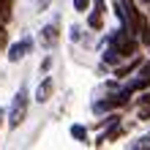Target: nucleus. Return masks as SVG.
I'll use <instances>...</instances> for the list:
<instances>
[{
  "mask_svg": "<svg viewBox=\"0 0 150 150\" xmlns=\"http://www.w3.org/2000/svg\"><path fill=\"white\" fill-rule=\"evenodd\" d=\"M87 25H90V28H96V30H98L101 25H104V16H101V11H98V8H96V14H90V19H87Z\"/></svg>",
  "mask_w": 150,
  "mask_h": 150,
  "instance_id": "8",
  "label": "nucleus"
},
{
  "mask_svg": "<svg viewBox=\"0 0 150 150\" xmlns=\"http://www.w3.org/2000/svg\"><path fill=\"white\" fill-rule=\"evenodd\" d=\"M25 115H28V90L19 87V93L14 96V104H11V112H8V126L11 128H19Z\"/></svg>",
  "mask_w": 150,
  "mask_h": 150,
  "instance_id": "1",
  "label": "nucleus"
},
{
  "mask_svg": "<svg viewBox=\"0 0 150 150\" xmlns=\"http://www.w3.org/2000/svg\"><path fill=\"white\" fill-rule=\"evenodd\" d=\"M33 49V41L30 38H22V41H16L14 47H8V60H11V63H19V60L28 55V52Z\"/></svg>",
  "mask_w": 150,
  "mask_h": 150,
  "instance_id": "3",
  "label": "nucleus"
},
{
  "mask_svg": "<svg viewBox=\"0 0 150 150\" xmlns=\"http://www.w3.org/2000/svg\"><path fill=\"white\" fill-rule=\"evenodd\" d=\"M71 137L79 139V142H87V131H85L82 126H74V128H71Z\"/></svg>",
  "mask_w": 150,
  "mask_h": 150,
  "instance_id": "11",
  "label": "nucleus"
},
{
  "mask_svg": "<svg viewBox=\"0 0 150 150\" xmlns=\"http://www.w3.org/2000/svg\"><path fill=\"white\" fill-rule=\"evenodd\" d=\"M147 117H150V96L139 101V120H147Z\"/></svg>",
  "mask_w": 150,
  "mask_h": 150,
  "instance_id": "7",
  "label": "nucleus"
},
{
  "mask_svg": "<svg viewBox=\"0 0 150 150\" xmlns=\"http://www.w3.org/2000/svg\"><path fill=\"white\" fill-rule=\"evenodd\" d=\"M139 38H142V44H150V22L145 19H139Z\"/></svg>",
  "mask_w": 150,
  "mask_h": 150,
  "instance_id": "6",
  "label": "nucleus"
},
{
  "mask_svg": "<svg viewBox=\"0 0 150 150\" xmlns=\"http://www.w3.org/2000/svg\"><path fill=\"white\" fill-rule=\"evenodd\" d=\"M44 44H47V47H52V44H55L57 41V28H55V25H49V28H44Z\"/></svg>",
  "mask_w": 150,
  "mask_h": 150,
  "instance_id": "5",
  "label": "nucleus"
},
{
  "mask_svg": "<svg viewBox=\"0 0 150 150\" xmlns=\"http://www.w3.org/2000/svg\"><path fill=\"white\" fill-rule=\"evenodd\" d=\"M139 66V60H131V63L128 66H123V68H117V71H115V74H117V76H128L131 71H134V68Z\"/></svg>",
  "mask_w": 150,
  "mask_h": 150,
  "instance_id": "10",
  "label": "nucleus"
},
{
  "mask_svg": "<svg viewBox=\"0 0 150 150\" xmlns=\"http://www.w3.org/2000/svg\"><path fill=\"white\" fill-rule=\"evenodd\" d=\"M123 55H120V52L117 49H115V47H109L107 49V55H104V63H117V60H120Z\"/></svg>",
  "mask_w": 150,
  "mask_h": 150,
  "instance_id": "9",
  "label": "nucleus"
},
{
  "mask_svg": "<svg viewBox=\"0 0 150 150\" xmlns=\"http://www.w3.org/2000/svg\"><path fill=\"white\" fill-rule=\"evenodd\" d=\"M112 47L117 49L123 57H128V55H134V52H137V41L131 38L128 30H117V33L112 36Z\"/></svg>",
  "mask_w": 150,
  "mask_h": 150,
  "instance_id": "2",
  "label": "nucleus"
},
{
  "mask_svg": "<svg viewBox=\"0 0 150 150\" xmlns=\"http://www.w3.org/2000/svg\"><path fill=\"white\" fill-rule=\"evenodd\" d=\"M87 6H90V0H74V8H76V11H87Z\"/></svg>",
  "mask_w": 150,
  "mask_h": 150,
  "instance_id": "12",
  "label": "nucleus"
},
{
  "mask_svg": "<svg viewBox=\"0 0 150 150\" xmlns=\"http://www.w3.org/2000/svg\"><path fill=\"white\" fill-rule=\"evenodd\" d=\"M49 96H52V79L47 76V79L38 85V90H36V101L44 104V101H49Z\"/></svg>",
  "mask_w": 150,
  "mask_h": 150,
  "instance_id": "4",
  "label": "nucleus"
},
{
  "mask_svg": "<svg viewBox=\"0 0 150 150\" xmlns=\"http://www.w3.org/2000/svg\"><path fill=\"white\" fill-rule=\"evenodd\" d=\"M3 117H6V112H3V109H0V126H3Z\"/></svg>",
  "mask_w": 150,
  "mask_h": 150,
  "instance_id": "13",
  "label": "nucleus"
}]
</instances>
